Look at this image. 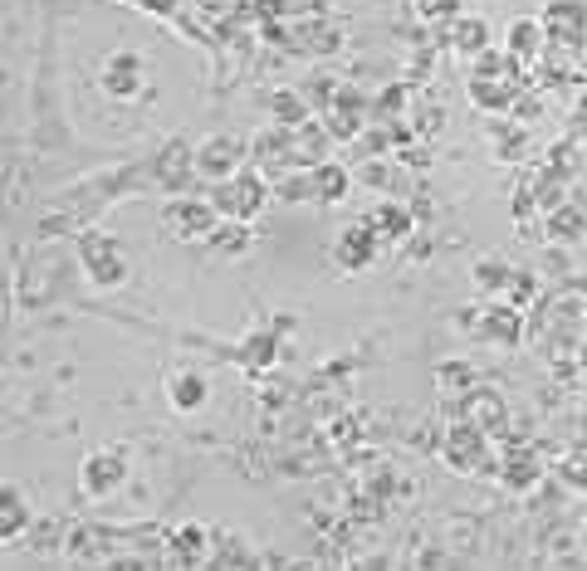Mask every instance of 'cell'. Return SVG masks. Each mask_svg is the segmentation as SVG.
Listing matches in <instances>:
<instances>
[{
  "label": "cell",
  "instance_id": "7c38bea8",
  "mask_svg": "<svg viewBox=\"0 0 587 571\" xmlns=\"http://www.w3.org/2000/svg\"><path fill=\"white\" fill-rule=\"evenodd\" d=\"M489 40H495V30H489L480 15H455L451 20V44L461 54H475V59H480V54L489 49Z\"/></svg>",
  "mask_w": 587,
  "mask_h": 571
},
{
  "label": "cell",
  "instance_id": "484cf974",
  "mask_svg": "<svg viewBox=\"0 0 587 571\" xmlns=\"http://www.w3.org/2000/svg\"><path fill=\"white\" fill-rule=\"evenodd\" d=\"M568 479L578 483V489H587V455H578V459H568Z\"/></svg>",
  "mask_w": 587,
  "mask_h": 571
},
{
  "label": "cell",
  "instance_id": "d6986e66",
  "mask_svg": "<svg viewBox=\"0 0 587 571\" xmlns=\"http://www.w3.org/2000/svg\"><path fill=\"white\" fill-rule=\"evenodd\" d=\"M313 186H319V201L333 205V201H343V195H347V171H339V167H313Z\"/></svg>",
  "mask_w": 587,
  "mask_h": 571
},
{
  "label": "cell",
  "instance_id": "44dd1931",
  "mask_svg": "<svg viewBox=\"0 0 587 571\" xmlns=\"http://www.w3.org/2000/svg\"><path fill=\"white\" fill-rule=\"evenodd\" d=\"M539 479V464H534V455H524V449H514L509 455V464H505V483L509 489H529V483Z\"/></svg>",
  "mask_w": 587,
  "mask_h": 571
},
{
  "label": "cell",
  "instance_id": "d4e9b609",
  "mask_svg": "<svg viewBox=\"0 0 587 571\" xmlns=\"http://www.w3.org/2000/svg\"><path fill=\"white\" fill-rule=\"evenodd\" d=\"M275 113L285 117V123H299V117H303V103H294L289 93H275Z\"/></svg>",
  "mask_w": 587,
  "mask_h": 571
},
{
  "label": "cell",
  "instance_id": "52a82bcc",
  "mask_svg": "<svg viewBox=\"0 0 587 571\" xmlns=\"http://www.w3.org/2000/svg\"><path fill=\"white\" fill-rule=\"evenodd\" d=\"M543 35L573 44L587 35V0H543V15H539Z\"/></svg>",
  "mask_w": 587,
  "mask_h": 571
},
{
  "label": "cell",
  "instance_id": "277c9868",
  "mask_svg": "<svg viewBox=\"0 0 587 571\" xmlns=\"http://www.w3.org/2000/svg\"><path fill=\"white\" fill-rule=\"evenodd\" d=\"M383 255V235H377L373 225H347L339 239H333V264H339L343 273H367Z\"/></svg>",
  "mask_w": 587,
  "mask_h": 571
},
{
  "label": "cell",
  "instance_id": "ac0fdd59",
  "mask_svg": "<svg viewBox=\"0 0 587 571\" xmlns=\"http://www.w3.org/2000/svg\"><path fill=\"white\" fill-rule=\"evenodd\" d=\"M367 225H373L383 239H397V235H407L411 229V215L401 211V205H377V215L367 220Z\"/></svg>",
  "mask_w": 587,
  "mask_h": 571
},
{
  "label": "cell",
  "instance_id": "30bf717a",
  "mask_svg": "<svg viewBox=\"0 0 587 571\" xmlns=\"http://www.w3.org/2000/svg\"><path fill=\"white\" fill-rule=\"evenodd\" d=\"M167 401H171V411H201L206 401H211V381L201 377V371H177V377L167 381Z\"/></svg>",
  "mask_w": 587,
  "mask_h": 571
},
{
  "label": "cell",
  "instance_id": "9c48e42d",
  "mask_svg": "<svg viewBox=\"0 0 587 571\" xmlns=\"http://www.w3.org/2000/svg\"><path fill=\"white\" fill-rule=\"evenodd\" d=\"M79 479H84V493H89V499H103V493H113L118 483L128 479V464L118 449H98V455L84 459Z\"/></svg>",
  "mask_w": 587,
  "mask_h": 571
},
{
  "label": "cell",
  "instance_id": "ba28073f",
  "mask_svg": "<svg viewBox=\"0 0 587 571\" xmlns=\"http://www.w3.org/2000/svg\"><path fill=\"white\" fill-rule=\"evenodd\" d=\"M475 337L499 343V347H519L524 343V317H519L514 303H489V307H480V327H475Z\"/></svg>",
  "mask_w": 587,
  "mask_h": 571
},
{
  "label": "cell",
  "instance_id": "7a4b0ae2",
  "mask_svg": "<svg viewBox=\"0 0 587 571\" xmlns=\"http://www.w3.org/2000/svg\"><path fill=\"white\" fill-rule=\"evenodd\" d=\"M162 225L171 229V235L181 239H211V229L221 225V211L211 205V195H177V201H167V211H162Z\"/></svg>",
  "mask_w": 587,
  "mask_h": 571
},
{
  "label": "cell",
  "instance_id": "2e32d148",
  "mask_svg": "<svg viewBox=\"0 0 587 571\" xmlns=\"http://www.w3.org/2000/svg\"><path fill=\"white\" fill-rule=\"evenodd\" d=\"M475 79H505V83H514L519 79V59L509 49H485L480 59H475Z\"/></svg>",
  "mask_w": 587,
  "mask_h": 571
},
{
  "label": "cell",
  "instance_id": "9a60e30c",
  "mask_svg": "<svg viewBox=\"0 0 587 571\" xmlns=\"http://www.w3.org/2000/svg\"><path fill=\"white\" fill-rule=\"evenodd\" d=\"M30 527V508L25 499H20V489H5L0 493V537L5 542H20V533Z\"/></svg>",
  "mask_w": 587,
  "mask_h": 571
},
{
  "label": "cell",
  "instance_id": "4316f807",
  "mask_svg": "<svg viewBox=\"0 0 587 571\" xmlns=\"http://www.w3.org/2000/svg\"><path fill=\"white\" fill-rule=\"evenodd\" d=\"M353 571H387V562H383V557H377V562H357Z\"/></svg>",
  "mask_w": 587,
  "mask_h": 571
},
{
  "label": "cell",
  "instance_id": "3957f363",
  "mask_svg": "<svg viewBox=\"0 0 587 571\" xmlns=\"http://www.w3.org/2000/svg\"><path fill=\"white\" fill-rule=\"evenodd\" d=\"M143 79H147V59L133 49H118L103 59V69H98V83H103L108 98H118V103H128V98L143 93Z\"/></svg>",
  "mask_w": 587,
  "mask_h": 571
},
{
  "label": "cell",
  "instance_id": "6da1fadb",
  "mask_svg": "<svg viewBox=\"0 0 587 571\" xmlns=\"http://www.w3.org/2000/svg\"><path fill=\"white\" fill-rule=\"evenodd\" d=\"M265 195H269V186L259 171H235L211 186V205L221 211V220H245V225L265 211Z\"/></svg>",
  "mask_w": 587,
  "mask_h": 571
},
{
  "label": "cell",
  "instance_id": "8992f818",
  "mask_svg": "<svg viewBox=\"0 0 587 571\" xmlns=\"http://www.w3.org/2000/svg\"><path fill=\"white\" fill-rule=\"evenodd\" d=\"M245 142L241 137H211V142H201V147L191 152L196 157V176H206V181H225V176H235V171H245L241 161H245Z\"/></svg>",
  "mask_w": 587,
  "mask_h": 571
},
{
  "label": "cell",
  "instance_id": "4fadbf2b",
  "mask_svg": "<svg viewBox=\"0 0 587 571\" xmlns=\"http://www.w3.org/2000/svg\"><path fill=\"white\" fill-rule=\"evenodd\" d=\"M543 40H549V35H543V25H539V20H529V15L509 20V30H505V49L514 54L519 64H524V59H534Z\"/></svg>",
  "mask_w": 587,
  "mask_h": 571
},
{
  "label": "cell",
  "instance_id": "7402d4cb",
  "mask_svg": "<svg viewBox=\"0 0 587 571\" xmlns=\"http://www.w3.org/2000/svg\"><path fill=\"white\" fill-rule=\"evenodd\" d=\"M411 10H417L421 20H455V15H465L461 0H411Z\"/></svg>",
  "mask_w": 587,
  "mask_h": 571
},
{
  "label": "cell",
  "instance_id": "ffe728a7",
  "mask_svg": "<svg viewBox=\"0 0 587 571\" xmlns=\"http://www.w3.org/2000/svg\"><path fill=\"white\" fill-rule=\"evenodd\" d=\"M509 279H514V269H509V264H499V259H480V264H475V283H480L485 293H505Z\"/></svg>",
  "mask_w": 587,
  "mask_h": 571
},
{
  "label": "cell",
  "instance_id": "8fae6325",
  "mask_svg": "<svg viewBox=\"0 0 587 571\" xmlns=\"http://www.w3.org/2000/svg\"><path fill=\"white\" fill-rule=\"evenodd\" d=\"M455 469H480L485 464V430H475L470 421H461V430H451V449H445Z\"/></svg>",
  "mask_w": 587,
  "mask_h": 571
},
{
  "label": "cell",
  "instance_id": "603a6c76",
  "mask_svg": "<svg viewBox=\"0 0 587 571\" xmlns=\"http://www.w3.org/2000/svg\"><path fill=\"white\" fill-rule=\"evenodd\" d=\"M583 229V215H573V211H553V220H549V235L553 239H573Z\"/></svg>",
  "mask_w": 587,
  "mask_h": 571
},
{
  "label": "cell",
  "instance_id": "5bb4252c",
  "mask_svg": "<svg viewBox=\"0 0 587 571\" xmlns=\"http://www.w3.org/2000/svg\"><path fill=\"white\" fill-rule=\"evenodd\" d=\"M470 103L480 113H509L514 108V83L505 79H470Z\"/></svg>",
  "mask_w": 587,
  "mask_h": 571
},
{
  "label": "cell",
  "instance_id": "cb8c5ba5",
  "mask_svg": "<svg viewBox=\"0 0 587 571\" xmlns=\"http://www.w3.org/2000/svg\"><path fill=\"white\" fill-rule=\"evenodd\" d=\"M534 289H539V283L534 279H529V273H514V279H509V289H505V303H529V299H534Z\"/></svg>",
  "mask_w": 587,
  "mask_h": 571
},
{
  "label": "cell",
  "instance_id": "5b68a950",
  "mask_svg": "<svg viewBox=\"0 0 587 571\" xmlns=\"http://www.w3.org/2000/svg\"><path fill=\"white\" fill-rule=\"evenodd\" d=\"M79 259H84V269H89V279L98 283V289H118V283L128 279V259L118 255L113 235H84Z\"/></svg>",
  "mask_w": 587,
  "mask_h": 571
},
{
  "label": "cell",
  "instance_id": "e0dca14e",
  "mask_svg": "<svg viewBox=\"0 0 587 571\" xmlns=\"http://www.w3.org/2000/svg\"><path fill=\"white\" fill-rule=\"evenodd\" d=\"M211 249H221V255H245L250 249V225L245 220H221V225L211 229Z\"/></svg>",
  "mask_w": 587,
  "mask_h": 571
}]
</instances>
